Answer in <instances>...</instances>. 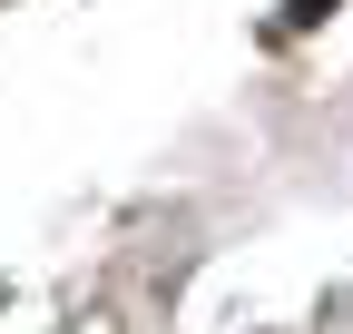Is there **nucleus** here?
Returning a JSON list of instances; mask_svg holds the SVG:
<instances>
[]
</instances>
